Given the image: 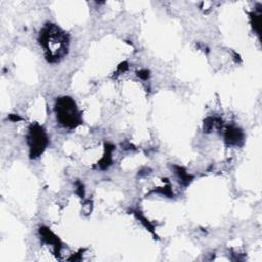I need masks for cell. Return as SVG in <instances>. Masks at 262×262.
I'll return each instance as SVG.
<instances>
[{"label": "cell", "mask_w": 262, "mask_h": 262, "mask_svg": "<svg viewBox=\"0 0 262 262\" xmlns=\"http://www.w3.org/2000/svg\"><path fill=\"white\" fill-rule=\"evenodd\" d=\"M59 122L68 127H73L79 122V114L74 101L69 97H63L58 100L56 105Z\"/></svg>", "instance_id": "obj_2"}, {"label": "cell", "mask_w": 262, "mask_h": 262, "mask_svg": "<svg viewBox=\"0 0 262 262\" xmlns=\"http://www.w3.org/2000/svg\"><path fill=\"white\" fill-rule=\"evenodd\" d=\"M29 142L31 146V156L35 157L36 155L42 152L47 140L44 132L40 128H37L36 130L31 132Z\"/></svg>", "instance_id": "obj_3"}, {"label": "cell", "mask_w": 262, "mask_h": 262, "mask_svg": "<svg viewBox=\"0 0 262 262\" xmlns=\"http://www.w3.org/2000/svg\"><path fill=\"white\" fill-rule=\"evenodd\" d=\"M40 42L50 61L58 60L67 52V37L63 32L53 25L44 28Z\"/></svg>", "instance_id": "obj_1"}, {"label": "cell", "mask_w": 262, "mask_h": 262, "mask_svg": "<svg viewBox=\"0 0 262 262\" xmlns=\"http://www.w3.org/2000/svg\"><path fill=\"white\" fill-rule=\"evenodd\" d=\"M242 138L241 133L238 132V130L234 129V130H228L227 134H226V139L228 140V142L230 143H237V141Z\"/></svg>", "instance_id": "obj_4"}]
</instances>
